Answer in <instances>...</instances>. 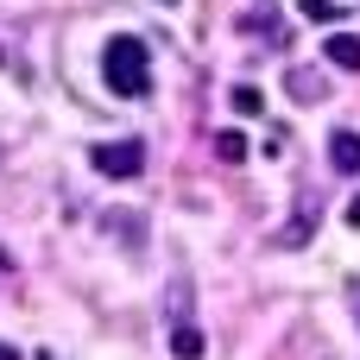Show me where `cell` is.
Masks as SVG:
<instances>
[{"instance_id": "obj_2", "label": "cell", "mask_w": 360, "mask_h": 360, "mask_svg": "<svg viewBox=\"0 0 360 360\" xmlns=\"http://www.w3.org/2000/svg\"><path fill=\"white\" fill-rule=\"evenodd\" d=\"M89 165H95L101 177L127 184V177L146 171V146H139V139H101V146H89Z\"/></svg>"}, {"instance_id": "obj_5", "label": "cell", "mask_w": 360, "mask_h": 360, "mask_svg": "<svg viewBox=\"0 0 360 360\" xmlns=\"http://www.w3.org/2000/svg\"><path fill=\"white\" fill-rule=\"evenodd\" d=\"M202 348H209V342H202L196 323H177V329H171V354L177 360H202Z\"/></svg>"}, {"instance_id": "obj_11", "label": "cell", "mask_w": 360, "mask_h": 360, "mask_svg": "<svg viewBox=\"0 0 360 360\" xmlns=\"http://www.w3.org/2000/svg\"><path fill=\"white\" fill-rule=\"evenodd\" d=\"M0 360H19V348H13V342H0Z\"/></svg>"}, {"instance_id": "obj_13", "label": "cell", "mask_w": 360, "mask_h": 360, "mask_svg": "<svg viewBox=\"0 0 360 360\" xmlns=\"http://www.w3.org/2000/svg\"><path fill=\"white\" fill-rule=\"evenodd\" d=\"M354 310H360V291H354Z\"/></svg>"}, {"instance_id": "obj_4", "label": "cell", "mask_w": 360, "mask_h": 360, "mask_svg": "<svg viewBox=\"0 0 360 360\" xmlns=\"http://www.w3.org/2000/svg\"><path fill=\"white\" fill-rule=\"evenodd\" d=\"M323 63L360 70V32H329V38H323Z\"/></svg>"}, {"instance_id": "obj_3", "label": "cell", "mask_w": 360, "mask_h": 360, "mask_svg": "<svg viewBox=\"0 0 360 360\" xmlns=\"http://www.w3.org/2000/svg\"><path fill=\"white\" fill-rule=\"evenodd\" d=\"M329 165H335L342 177H354V171H360V133H354V127H335V133H329Z\"/></svg>"}, {"instance_id": "obj_12", "label": "cell", "mask_w": 360, "mask_h": 360, "mask_svg": "<svg viewBox=\"0 0 360 360\" xmlns=\"http://www.w3.org/2000/svg\"><path fill=\"white\" fill-rule=\"evenodd\" d=\"M0 272H13V253H6V247H0Z\"/></svg>"}, {"instance_id": "obj_9", "label": "cell", "mask_w": 360, "mask_h": 360, "mask_svg": "<svg viewBox=\"0 0 360 360\" xmlns=\"http://www.w3.org/2000/svg\"><path fill=\"white\" fill-rule=\"evenodd\" d=\"M297 13L310 19V25H335L342 13H335V0H297Z\"/></svg>"}, {"instance_id": "obj_8", "label": "cell", "mask_w": 360, "mask_h": 360, "mask_svg": "<svg viewBox=\"0 0 360 360\" xmlns=\"http://www.w3.org/2000/svg\"><path fill=\"white\" fill-rule=\"evenodd\" d=\"M228 101H234V114H266V95H259L253 82H240V89H234Z\"/></svg>"}, {"instance_id": "obj_7", "label": "cell", "mask_w": 360, "mask_h": 360, "mask_svg": "<svg viewBox=\"0 0 360 360\" xmlns=\"http://www.w3.org/2000/svg\"><path fill=\"white\" fill-rule=\"evenodd\" d=\"M215 158H221V165H240V158H247V133H234V127L215 133Z\"/></svg>"}, {"instance_id": "obj_1", "label": "cell", "mask_w": 360, "mask_h": 360, "mask_svg": "<svg viewBox=\"0 0 360 360\" xmlns=\"http://www.w3.org/2000/svg\"><path fill=\"white\" fill-rule=\"evenodd\" d=\"M101 82H108L114 95H127V101L152 95V51H146V38L114 32V38L101 44Z\"/></svg>"}, {"instance_id": "obj_10", "label": "cell", "mask_w": 360, "mask_h": 360, "mask_svg": "<svg viewBox=\"0 0 360 360\" xmlns=\"http://www.w3.org/2000/svg\"><path fill=\"white\" fill-rule=\"evenodd\" d=\"M342 215H348V228H360V196L348 202V209H342Z\"/></svg>"}, {"instance_id": "obj_6", "label": "cell", "mask_w": 360, "mask_h": 360, "mask_svg": "<svg viewBox=\"0 0 360 360\" xmlns=\"http://www.w3.org/2000/svg\"><path fill=\"white\" fill-rule=\"evenodd\" d=\"M291 95H297V101H323V95H329V82H323L316 70H291Z\"/></svg>"}]
</instances>
